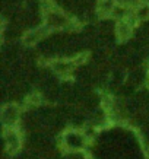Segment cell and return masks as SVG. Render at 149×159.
<instances>
[{"instance_id":"6da1fadb","label":"cell","mask_w":149,"mask_h":159,"mask_svg":"<svg viewBox=\"0 0 149 159\" xmlns=\"http://www.w3.org/2000/svg\"><path fill=\"white\" fill-rule=\"evenodd\" d=\"M45 20H47V25L50 28H63L69 25V19L66 15L60 13L54 9H48L47 15H45Z\"/></svg>"},{"instance_id":"7a4b0ae2","label":"cell","mask_w":149,"mask_h":159,"mask_svg":"<svg viewBox=\"0 0 149 159\" xmlns=\"http://www.w3.org/2000/svg\"><path fill=\"white\" fill-rule=\"evenodd\" d=\"M18 116H19V111L15 105H6L2 110V120L6 125H13L18 120Z\"/></svg>"},{"instance_id":"3957f363","label":"cell","mask_w":149,"mask_h":159,"mask_svg":"<svg viewBox=\"0 0 149 159\" xmlns=\"http://www.w3.org/2000/svg\"><path fill=\"white\" fill-rule=\"evenodd\" d=\"M51 67H53V70L57 73L58 76H68L72 72L73 63L66 61V60H56V61H53Z\"/></svg>"},{"instance_id":"277c9868","label":"cell","mask_w":149,"mask_h":159,"mask_svg":"<svg viewBox=\"0 0 149 159\" xmlns=\"http://www.w3.org/2000/svg\"><path fill=\"white\" fill-rule=\"evenodd\" d=\"M115 34L120 39H127L132 35V22L129 19L119 20V24L115 25Z\"/></svg>"},{"instance_id":"5b68a950","label":"cell","mask_w":149,"mask_h":159,"mask_svg":"<svg viewBox=\"0 0 149 159\" xmlns=\"http://www.w3.org/2000/svg\"><path fill=\"white\" fill-rule=\"evenodd\" d=\"M5 140H6V145L9 148L10 152H16V150L19 149L21 146V139L18 133L15 130H7L5 133Z\"/></svg>"},{"instance_id":"8992f818","label":"cell","mask_w":149,"mask_h":159,"mask_svg":"<svg viewBox=\"0 0 149 159\" xmlns=\"http://www.w3.org/2000/svg\"><path fill=\"white\" fill-rule=\"evenodd\" d=\"M115 2L114 0H101L98 3V12L101 15H110L114 12L115 9Z\"/></svg>"},{"instance_id":"52a82bcc","label":"cell","mask_w":149,"mask_h":159,"mask_svg":"<svg viewBox=\"0 0 149 159\" xmlns=\"http://www.w3.org/2000/svg\"><path fill=\"white\" fill-rule=\"evenodd\" d=\"M66 142H68V145L73 149H76V148H81L83 146V137L81 134H77V133H69L66 136Z\"/></svg>"},{"instance_id":"ba28073f","label":"cell","mask_w":149,"mask_h":159,"mask_svg":"<svg viewBox=\"0 0 149 159\" xmlns=\"http://www.w3.org/2000/svg\"><path fill=\"white\" fill-rule=\"evenodd\" d=\"M149 18V5L143 3V5H140L136 10V19L139 20H146Z\"/></svg>"},{"instance_id":"9c48e42d","label":"cell","mask_w":149,"mask_h":159,"mask_svg":"<svg viewBox=\"0 0 149 159\" xmlns=\"http://www.w3.org/2000/svg\"><path fill=\"white\" fill-rule=\"evenodd\" d=\"M40 101H41V97L38 93H32L28 98V104H31V105H37V104H40Z\"/></svg>"},{"instance_id":"30bf717a","label":"cell","mask_w":149,"mask_h":159,"mask_svg":"<svg viewBox=\"0 0 149 159\" xmlns=\"http://www.w3.org/2000/svg\"><path fill=\"white\" fill-rule=\"evenodd\" d=\"M86 60V54H77L76 57L73 58V63L75 64H82V63H85Z\"/></svg>"},{"instance_id":"8fae6325","label":"cell","mask_w":149,"mask_h":159,"mask_svg":"<svg viewBox=\"0 0 149 159\" xmlns=\"http://www.w3.org/2000/svg\"><path fill=\"white\" fill-rule=\"evenodd\" d=\"M148 85H149V73H148Z\"/></svg>"}]
</instances>
